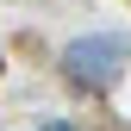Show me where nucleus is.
I'll return each instance as SVG.
<instances>
[{
  "instance_id": "nucleus-1",
  "label": "nucleus",
  "mask_w": 131,
  "mask_h": 131,
  "mask_svg": "<svg viewBox=\"0 0 131 131\" xmlns=\"http://www.w3.org/2000/svg\"><path fill=\"white\" fill-rule=\"evenodd\" d=\"M125 56H131V38H125V31L75 38L69 50H62V75H69L75 88H88V94H106V88H119V75H125Z\"/></svg>"
},
{
  "instance_id": "nucleus-2",
  "label": "nucleus",
  "mask_w": 131,
  "mask_h": 131,
  "mask_svg": "<svg viewBox=\"0 0 131 131\" xmlns=\"http://www.w3.org/2000/svg\"><path fill=\"white\" fill-rule=\"evenodd\" d=\"M44 131H75V125L69 119H44Z\"/></svg>"
}]
</instances>
